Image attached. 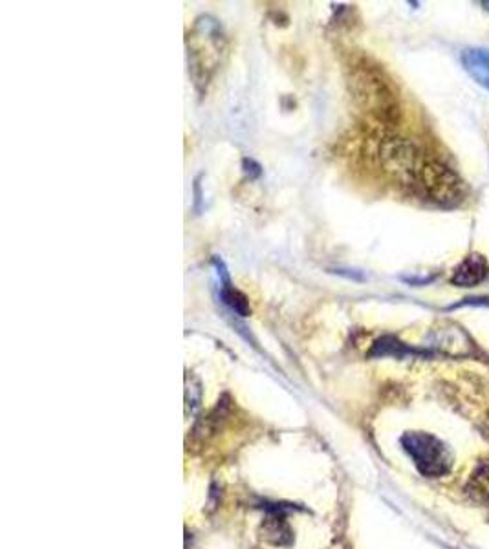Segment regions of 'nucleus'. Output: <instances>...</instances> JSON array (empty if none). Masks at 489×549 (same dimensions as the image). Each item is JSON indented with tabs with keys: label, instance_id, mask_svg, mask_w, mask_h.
<instances>
[{
	"label": "nucleus",
	"instance_id": "1",
	"mask_svg": "<svg viewBox=\"0 0 489 549\" xmlns=\"http://www.w3.org/2000/svg\"><path fill=\"white\" fill-rule=\"evenodd\" d=\"M350 90L360 107L372 118L392 125L399 119V101L390 79L369 59H362L350 68Z\"/></svg>",
	"mask_w": 489,
	"mask_h": 549
},
{
	"label": "nucleus",
	"instance_id": "2",
	"mask_svg": "<svg viewBox=\"0 0 489 549\" xmlns=\"http://www.w3.org/2000/svg\"><path fill=\"white\" fill-rule=\"evenodd\" d=\"M224 50V33L222 26L209 15L200 17L189 35V72L196 84L202 88L209 83L218 66L220 54Z\"/></svg>",
	"mask_w": 489,
	"mask_h": 549
},
{
	"label": "nucleus",
	"instance_id": "3",
	"mask_svg": "<svg viewBox=\"0 0 489 549\" xmlns=\"http://www.w3.org/2000/svg\"><path fill=\"white\" fill-rule=\"evenodd\" d=\"M429 200L443 207H457L467 196V186L458 172L438 160L422 161L415 178Z\"/></svg>",
	"mask_w": 489,
	"mask_h": 549
},
{
	"label": "nucleus",
	"instance_id": "4",
	"mask_svg": "<svg viewBox=\"0 0 489 549\" xmlns=\"http://www.w3.org/2000/svg\"><path fill=\"white\" fill-rule=\"evenodd\" d=\"M402 447L411 456L418 473L425 478L446 476L453 466V452L450 447L429 432H406Z\"/></svg>",
	"mask_w": 489,
	"mask_h": 549
},
{
	"label": "nucleus",
	"instance_id": "5",
	"mask_svg": "<svg viewBox=\"0 0 489 549\" xmlns=\"http://www.w3.org/2000/svg\"><path fill=\"white\" fill-rule=\"evenodd\" d=\"M381 160L389 172L402 178L404 181H415L422 165V156L418 149L411 142L399 140V137H394V140L383 144Z\"/></svg>",
	"mask_w": 489,
	"mask_h": 549
},
{
	"label": "nucleus",
	"instance_id": "6",
	"mask_svg": "<svg viewBox=\"0 0 489 549\" xmlns=\"http://www.w3.org/2000/svg\"><path fill=\"white\" fill-rule=\"evenodd\" d=\"M213 266H214V269L218 273V279H220V299H222V302H224L235 315L248 317L251 313L249 301L240 290H237L233 286L224 260L214 255L213 257Z\"/></svg>",
	"mask_w": 489,
	"mask_h": 549
},
{
	"label": "nucleus",
	"instance_id": "7",
	"mask_svg": "<svg viewBox=\"0 0 489 549\" xmlns=\"http://www.w3.org/2000/svg\"><path fill=\"white\" fill-rule=\"evenodd\" d=\"M489 274V262L480 253L467 255L453 271L451 284L457 288H475L482 284Z\"/></svg>",
	"mask_w": 489,
	"mask_h": 549
},
{
	"label": "nucleus",
	"instance_id": "8",
	"mask_svg": "<svg viewBox=\"0 0 489 549\" xmlns=\"http://www.w3.org/2000/svg\"><path fill=\"white\" fill-rule=\"evenodd\" d=\"M262 538L274 545H290L293 540V533L286 522V517L283 513V508L274 506L268 508V515H266L262 522Z\"/></svg>",
	"mask_w": 489,
	"mask_h": 549
},
{
	"label": "nucleus",
	"instance_id": "9",
	"mask_svg": "<svg viewBox=\"0 0 489 549\" xmlns=\"http://www.w3.org/2000/svg\"><path fill=\"white\" fill-rule=\"evenodd\" d=\"M464 70L480 86L489 90V50L487 48H467L460 56Z\"/></svg>",
	"mask_w": 489,
	"mask_h": 549
},
{
	"label": "nucleus",
	"instance_id": "10",
	"mask_svg": "<svg viewBox=\"0 0 489 549\" xmlns=\"http://www.w3.org/2000/svg\"><path fill=\"white\" fill-rule=\"evenodd\" d=\"M466 491L469 492V496L476 501L482 503V506H489V460L487 462H480L466 485Z\"/></svg>",
	"mask_w": 489,
	"mask_h": 549
},
{
	"label": "nucleus",
	"instance_id": "11",
	"mask_svg": "<svg viewBox=\"0 0 489 549\" xmlns=\"http://www.w3.org/2000/svg\"><path fill=\"white\" fill-rule=\"evenodd\" d=\"M200 399H202V388L198 385V381L193 378V376H188L186 378V410L188 414L193 412L200 406Z\"/></svg>",
	"mask_w": 489,
	"mask_h": 549
},
{
	"label": "nucleus",
	"instance_id": "12",
	"mask_svg": "<svg viewBox=\"0 0 489 549\" xmlns=\"http://www.w3.org/2000/svg\"><path fill=\"white\" fill-rule=\"evenodd\" d=\"M330 273L339 274V277H345V279H350V281H363V274H362V271H358V269L336 267V269H330Z\"/></svg>",
	"mask_w": 489,
	"mask_h": 549
},
{
	"label": "nucleus",
	"instance_id": "13",
	"mask_svg": "<svg viewBox=\"0 0 489 549\" xmlns=\"http://www.w3.org/2000/svg\"><path fill=\"white\" fill-rule=\"evenodd\" d=\"M242 169H244L246 176H249L251 179L258 178L262 174V167L255 160H251V158H244L242 160Z\"/></svg>",
	"mask_w": 489,
	"mask_h": 549
},
{
	"label": "nucleus",
	"instance_id": "14",
	"mask_svg": "<svg viewBox=\"0 0 489 549\" xmlns=\"http://www.w3.org/2000/svg\"><path fill=\"white\" fill-rule=\"evenodd\" d=\"M200 179H202V174L196 176V179H195V211H196V214H200V211H202V186H200Z\"/></svg>",
	"mask_w": 489,
	"mask_h": 549
}]
</instances>
